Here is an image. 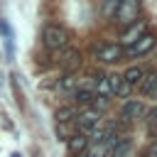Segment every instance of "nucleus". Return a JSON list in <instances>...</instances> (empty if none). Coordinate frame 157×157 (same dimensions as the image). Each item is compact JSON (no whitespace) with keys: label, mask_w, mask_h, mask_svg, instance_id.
I'll return each mask as SVG.
<instances>
[{"label":"nucleus","mask_w":157,"mask_h":157,"mask_svg":"<svg viewBox=\"0 0 157 157\" xmlns=\"http://www.w3.org/2000/svg\"><path fill=\"white\" fill-rule=\"evenodd\" d=\"M42 39H44V47L47 49H54L56 52V49H64L69 44V32L64 27H59V25H49V27H44Z\"/></svg>","instance_id":"obj_1"},{"label":"nucleus","mask_w":157,"mask_h":157,"mask_svg":"<svg viewBox=\"0 0 157 157\" xmlns=\"http://www.w3.org/2000/svg\"><path fill=\"white\" fill-rule=\"evenodd\" d=\"M147 34V25H145V20H137V22H132L130 27H125V32L120 34V47H125V49H130L137 39H142Z\"/></svg>","instance_id":"obj_2"},{"label":"nucleus","mask_w":157,"mask_h":157,"mask_svg":"<svg viewBox=\"0 0 157 157\" xmlns=\"http://www.w3.org/2000/svg\"><path fill=\"white\" fill-rule=\"evenodd\" d=\"M123 54H125V49L120 44H101L96 49V59L103 61V64H115V61L123 59Z\"/></svg>","instance_id":"obj_3"},{"label":"nucleus","mask_w":157,"mask_h":157,"mask_svg":"<svg viewBox=\"0 0 157 157\" xmlns=\"http://www.w3.org/2000/svg\"><path fill=\"white\" fill-rule=\"evenodd\" d=\"M137 10H140V0H123L120 7H118V12H115V17H118V22H123V25L130 27L137 20Z\"/></svg>","instance_id":"obj_4"},{"label":"nucleus","mask_w":157,"mask_h":157,"mask_svg":"<svg viewBox=\"0 0 157 157\" xmlns=\"http://www.w3.org/2000/svg\"><path fill=\"white\" fill-rule=\"evenodd\" d=\"M76 123H78L81 130L91 132V130H96V128L101 125V113H98L96 108H86V110H81V113L76 115Z\"/></svg>","instance_id":"obj_5"},{"label":"nucleus","mask_w":157,"mask_h":157,"mask_svg":"<svg viewBox=\"0 0 157 157\" xmlns=\"http://www.w3.org/2000/svg\"><path fill=\"white\" fill-rule=\"evenodd\" d=\"M152 47H155V34H150V32H147V34H145L142 39H137V42H135L130 49H125V56H130V59L142 56V54H147Z\"/></svg>","instance_id":"obj_6"},{"label":"nucleus","mask_w":157,"mask_h":157,"mask_svg":"<svg viewBox=\"0 0 157 157\" xmlns=\"http://www.w3.org/2000/svg\"><path fill=\"white\" fill-rule=\"evenodd\" d=\"M120 113H123V118H125V120H137V118H142V115H145V105H142L140 101H125Z\"/></svg>","instance_id":"obj_7"},{"label":"nucleus","mask_w":157,"mask_h":157,"mask_svg":"<svg viewBox=\"0 0 157 157\" xmlns=\"http://www.w3.org/2000/svg\"><path fill=\"white\" fill-rule=\"evenodd\" d=\"M145 69H140V66H130L125 74H123V81L128 83V86H137V83H142L145 81Z\"/></svg>","instance_id":"obj_8"},{"label":"nucleus","mask_w":157,"mask_h":157,"mask_svg":"<svg viewBox=\"0 0 157 157\" xmlns=\"http://www.w3.org/2000/svg\"><path fill=\"white\" fill-rule=\"evenodd\" d=\"M88 147V137L86 135H71L69 137V152L71 155H83Z\"/></svg>","instance_id":"obj_9"},{"label":"nucleus","mask_w":157,"mask_h":157,"mask_svg":"<svg viewBox=\"0 0 157 157\" xmlns=\"http://www.w3.org/2000/svg\"><path fill=\"white\" fill-rule=\"evenodd\" d=\"M140 91H142V96H147V98H155V101H157V74L145 76V81L140 83Z\"/></svg>","instance_id":"obj_10"},{"label":"nucleus","mask_w":157,"mask_h":157,"mask_svg":"<svg viewBox=\"0 0 157 157\" xmlns=\"http://www.w3.org/2000/svg\"><path fill=\"white\" fill-rule=\"evenodd\" d=\"M74 98H76V103H78V105H93L98 96H96L93 91H88V88H76Z\"/></svg>","instance_id":"obj_11"},{"label":"nucleus","mask_w":157,"mask_h":157,"mask_svg":"<svg viewBox=\"0 0 157 157\" xmlns=\"http://www.w3.org/2000/svg\"><path fill=\"white\" fill-rule=\"evenodd\" d=\"M78 113H76V108L74 105H64V108H59L56 110V123L59 125H64V123H69V120H74Z\"/></svg>","instance_id":"obj_12"},{"label":"nucleus","mask_w":157,"mask_h":157,"mask_svg":"<svg viewBox=\"0 0 157 157\" xmlns=\"http://www.w3.org/2000/svg\"><path fill=\"white\" fill-rule=\"evenodd\" d=\"M110 78V91L113 93H118V96H125L128 91H130V86L123 81V76H108Z\"/></svg>","instance_id":"obj_13"},{"label":"nucleus","mask_w":157,"mask_h":157,"mask_svg":"<svg viewBox=\"0 0 157 157\" xmlns=\"http://www.w3.org/2000/svg\"><path fill=\"white\" fill-rule=\"evenodd\" d=\"M61 66H64V69L81 66V54H78L76 49H69V52H66V56H64V61H61Z\"/></svg>","instance_id":"obj_14"},{"label":"nucleus","mask_w":157,"mask_h":157,"mask_svg":"<svg viewBox=\"0 0 157 157\" xmlns=\"http://www.w3.org/2000/svg\"><path fill=\"white\" fill-rule=\"evenodd\" d=\"M93 81H96V88H98L103 96H110V93H113V91H110V78H108V76H101V74H98V76H93Z\"/></svg>","instance_id":"obj_15"},{"label":"nucleus","mask_w":157,"mask_h":157,"mask_svg":"<svg viewBox=\"0 0 157 157\" xmlns=\"http://www.w3.org/2000/svg\"><path fill=\"white\" fill-rule=\"evenodd\" d=\"M76 86H78V78H76L74 74H66V76L61 78V88H64V91H71V88H76Z\"/></svg>","instance_id":"obj_16"},{"label":"nucleus","mask_w":157,"mask_h":157,"mask_svg":"<svg viewBox=\"0 0 157 157\" xmlns=\"http://www.w3.org/2000/svg\"><path fill=\"white\" fill-rule=\"evenodd\" d=\"M120 2H123V0H105V2H103V12H105L108 17H110V15H115V12H118V7H120Z\"/></svg>","instance_id":"obj_17"},{"label":"nucleus","mask_w":157,"mask_h":157,"mask_svg":"<svg viewBox=\"0 0 157 157\" xmlns=\"http://www.w3.org/2000/svg\"><path fill=\"white\" fill-rule=\"evenodd\" d=\"M142 157H157V140H152V142H150V147L145 150V155H142Z\"/></svg>","instance_id":"obj_18"},{"label":"nucleus","mask_w":157,"mask_h":157,"mask_svg":"<svg viewBox=\"0 0 157 157\" xmlns=\"http://www.w3.org/2000/svg\"><path fill=\"white\" fill-rule=\"evenodd\" d=\"M147 118H150V120H152V123H155V120H157V105H155V108H152V110H150V113H147Z\"/></svg>","instance_id":"obj_19"},{"label":"nucleus","mask_w":157,"mask_h":157,"mask_svg":"<svg viewBox=\"0 0 157 157\" xmlns=\"http://www.w3.org/2000/svg\"><path fill=\"white\" fill-rule=\"evenodd\" d=\"M12 157H22V155H17V152H15V155H12Z\"/></svg>","instance_id":"obj_20"},{"label":"nucleus","mask_w":157,"mask_h":157,"mask_svg":"<svg viewBox=\"0 0 157 157\" xmlns=\"http://www.w3.org/2000/svg\"><path fill=\"white\" fill-rule=\"evenodd\" d=\"M110 157H113V155H110Z\"/></svg>","instance_id":"obj_21"}]
</instances>
